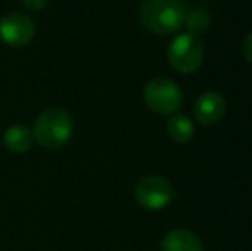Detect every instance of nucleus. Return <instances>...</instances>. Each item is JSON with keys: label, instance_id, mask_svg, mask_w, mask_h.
Returning <instances> with one entry per match:
<instances>
[{"label": "nucleus", "instance_id": "f257e3e1", "mask_svg": "<svg viewBox=\"0 0 252 251\" xmlns=\"http://www.w3.org/2000/svg\"><path fill=\"white\" fill-rule=\"evenodd\" d=\"M139 17L148 31L168 36L184 26L186 7L180 0H144Z\"/></svg>", "mask_w": 252, "mask_h": 251}, {"label": "nucleus", "instance_id": "f03ea898", "mask_svg": "<svg viewBox=\"0 0 252 251\" xmlns=\"http://www.w3.org/2000/svg\"><path fill=\"white\" fill-rule=\"evenodd\" d=\"M72 117L63 108H48L38 115L33 127V140L47 150L63 146L72 136Z\"/></svg>", "mask_w": 252, "mask_h": 251}, {"label": "nucleus", "instance_id": "7ed1b4c3", "mask_svg": "<svg viewBox=\"0 0 252 251\" xmlns=\"http://www.w3.org/2000/svg\"><path fill=\"white\" fill-rule=\"evenodd\" d=\"M144 104L155 114L172 115L182 105V91L168 77H155L144 88Z\"/></svg>", "mask_w": 252, "mask_h": 251}, {"label": "nucleus", "instance_id": "20e7f679", "mask_svg": "<svg viewBox=\"0 0 252 251\" xmlns=\"http://www.w3.org/2000/svg\"><path fill=\"white\" fill-rule=\"evenodd\" d=\"M204 59V48L196 36L189 33L173 38L168 47V62L177 72L190 74L197 71Z\"/></svg>", "mask_w": 252, "mask_h": 251}, {"label": "nucleus", "instance_id": "39448f33", "mask_svg": "<svg viewBox=\"0 0 252 251\" xmlns=\"http://www.w3.org/2000/svg\"><path fill=\"white\" fill-rule=\"evenodd\" d=\"M136 201L146 210H161L168 207L175 193L173 188L161 176H146L136 184Z\"/></svg>", "mask_w": 252, "mask_h": 251}, {"label": "nucleus", "instance_id": "423d86ee", "mask_svg": "<svg viewBox=\"0 0 252 251\" xmlns=\"http://www.w3.org/2000/svg\"><path fill=\"white\" fill-rule=\"evenodd\" d=\"M0 38L7 45L24 47L34 38V23L23 12H9L0 19Z\"/></svg>", "mask_w": 252, "mask_h": 251}, {"label": "nucleus", "instance_id": "0eeeda50", "mask_svg": "<svg viewBox=\"0 0 252 251\" xmlns=\"http://www.w3.org/2000/svg\"><path fill=\"white\" fill-rule=\"evenodd\" d=\"M225 98L216 91H204L194 105V115L202 126H211L218 122L225 114Z\"/></svg>", "mask_w": 252, "mask_h": 251}, {"label": "nucleus", "instance_id": "6e6552de", "mask_svg": "<svg viewBox=\"0 0 252 251\" xmlns=\"http://www.w3.org/2000/svg\"><path fill=\"white\" fill-rule=\"evenodd\" d=\"M163 251H204L201 239L186 229L170 231L161 241Z\"/></svg>", "mask_w": 252, "mask_h": 251}, {"label": "nucleus", "instance_id": "1a4fd4ad", "mask_svg": "<svg viewBox=\"0 0 252 251\" xmlns=\"http://www.w3.org/2000/svg\"><path fill=\"white\" fill-rule=\"evenodd\" d=\"M3 144L12 153H24L33 144V131L24 124H14L3 133Z\"/></svg>", "mask_w": 252, "mask_h": 251}, {"label": "nucleus", "instance_id": "9d476101", "mask_svg": "<svg viewBox=\"0 0 252 251\" xmlns=\"http://www.w3.org/2000/svg\"><path fill=\"white\" fill-rule=\"evenodd\" d=\"M166 133L177 143H187L194 136V126L187 115H173L166 124Z\"/></svg>", "mask_w": 252, "mask_h": 251}, {"label": "nucleus", "instance_id": "9b49d317", "mask_svg": "<svg viewBox=\"0 0 252 251\" xmlns=\"http://www.w3.org/2000/svg\"><path fill=\"white\" fill-rule=\"evenodd\" d=\"M184 24L187 26L189 35L197 36V35H202L209 28V16H208L206 10L194 9V10H190L189 14H186V21H184Z\"/></svg>", "mask_w": 252, "mask_h": 251}, {"label": "nucleus", "instance_id": "f8f14e48", "mask_svg": "<svg viewBox=\"0 0 252 251\" xmlns=\"http://www.w3.org/2000/svg\"><path fill=\"white\" fill-rule=\"evenodd\" d=\"M21 2H23L24 7L31 10H41L43 7H47L48 0H21Z\"/></svg>", "mask_w": 252, "mask_h": 251}, {"label": "nucleus", "instance_id": "ddd939ff", "mask_svg": "<svg viewBox=\"0 0 252 251\" xmlns=\"http://www.w3.org/2000/svg\"><path fill=\"white\" fill-rule=\"evenodd\" d=\"M244 57L252 64V31L247 35L246 40H244Z\"/></svg>", "mask_w": 252, "mask_h": 251}]
</instances>
